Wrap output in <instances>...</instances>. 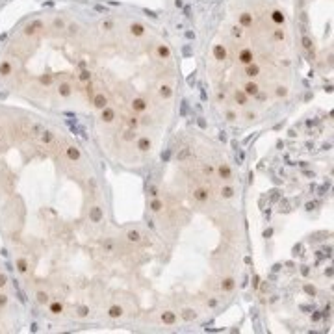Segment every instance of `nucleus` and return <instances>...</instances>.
Segmentation results:
<instances>
[{"label":"nucleus","mask_w":334,"mask_h":334,"mask_svg":"<svg viewBox=\"0 0 334 334\" xmlns=\"http://www.w3.org/2000/svg\"><path fill=\"white\" fill-rule=\"evenodd\" d=\"M193 197H195L197 201L202 202V201L208 199V193H206V190H195V191H193Z\"/></svg>","instance_id":"obj_1"},{"label":"nucleus","mask_w":334,"mask_h":334,"mask_svg":"<svg viewBox=\"0 0 334 334\" xmlns=\"http://www.w3.org/2000/svg\"><path fill=\"white\" fill-rule=\"evenodd\" d=\"M219 175H221V178H230V169H228V165L227 164H221L219 165Z\"/></svg>","instance_id":"obj_2"},{"label":"nucleus","mask_w":334,"mask_h":334,"mask_svg":"<svg viewBox=\"0 0 334 334\" xmlns=\"http://www.w3.org/2000/svg\"><path fill=\"white\" fill-rule=\"evenodd\" d=\"M106 104H108V102H106V97H104V95H97V97H95V106H97V108H102V110H104Z\"/></svg>","instance_id":"obj_3"},{"label":"nucleus","mask_w":334,"mask_h":334,"mask_svg":"<svg viewBox=\"0 0 334 334\" xmlns=\"http://www.w3.org/2000/svg\"><path fill=\"white\" fill-rule=\"evenodd\" d=\"M132 108H134L136 111H143L145 108H147V104H145V100H141V98H136V100H134V104H132Z\"/></svg>","instance_id":"obj_4"},{"label":"nucleus","mask_w":334,"mask_h":334,"mask_svg":"<svg viewBox=\"0 0 334 334\" xmlns=\"http://www.w3.org/2000/svg\"><path fill=\"white\" fill-rule=\"evenodd\" d=\"M138 147H139V150H149V149H150V141H149V138H141L139 143H138Z\"/></svg>","instance_id":"obj_5"},{"label":"nucleus","mask_w":334,"mask_h":334,"mask_svg":"<svg viewBox=\"0 0 334 334\" xmlns=\"http://www.w3.org/2000/svg\"><path fill=\"white\" fill-rule=\"evenodd\" d=\"M245 93L247 95H256V93H258V85L256 84H247L245 85Z\"/></svg>","instance_id":"obj_6"},{"label":"nucleus","mask_w":334,"mask_h":334,"mask_svg":"<svg viewBox=\"0 0 334 334\" xmlns=\"http://www.w3.org/2000/svg\"><path fill=\"white\" fill-rule=\"evenodd\" d=\"M113 111H111V110H108V108H104V110H102V119H104V121H113Z\"/></svg>","instance_id":"obj_7"},{"label":"nucleus","mask_w":334,"mask_h":334,"mask_svg":"<svg viewBox=\"0 0 334 334\" xmlns=\"http://www.w3.org/2000/svg\"><path fill=\"white\" fill-rule=\"evenodd\" d=\"M128 239H130V241H136V243H138L139 239H141V234L138 232V230H130V232H128Z\"/></svg>","instance_id":"obj_8"},{"label":"nucleus","mask_w":334,"mask_h":334,"mask_svg":"<svg viewBox=\"0 0 334 334\" xmlns=\"http://www.w3.org/2000/svg\"><path fill=\"white\" fill-rule=\"evenodd\" d=\"M121 314H123V308L121 306H111L110 308V315H111V318H119Z\"/></svg>","instance_id":"obj_9"},{"label":"nucleus","mask_w":334,"mask_h":334,"mask_svg":"<svg viewBox=\"0 0 334 334\" xmlns=\"http://www.w3.org/2000/svg\"><path fill=\"white\" fill-rule=\"evenodd\" d=\"M221 195L225 197V199H230V197L234 195V190H232V187H228V186H227V187H223V190H221Z\"/></svg>","instance_id":"obj_10"},{"label":"nucleus","mask_w":334,"mask_h":334,"mask_svg":"<svg viewBox=\"0 0 334 334\" xmlns=\"http://www.w3.org/2000/svg\"><path fill=\"white\" fill-rule=\"evenodd\" d=\"M234 288V280L232 278H225V280H223V290H227V292H228V290H232Z\"/></svg>","instance_id":"obj_11"},{"label":"nucleus","mask_w":334,"mask_h":334,"mask_svg":"<svg viewBox=\"0 0 334 334\" xmlns=\"http://www.w3.org/2000/svg\"><path fill=\"white\" fill-rule=\"evenodd\" d=\"M69 158H71V160H78V158H80V152L76 150L74 147H71V149H69Z\"/></svg>","instance_id":"obj_12"},{"label":"nucleus","mask_w":334,"mask_h":334,"mask_svg":"<svg viewBox=\"0 0 334 334\" xmlns=\"http://www.w3.org/2000/svg\"><path fill=\"white\" fill-rule=\"evenodd\" d=\"M100 216H102V213H100V208H93V212H91V219H93V221H98Z\"/></svg>","instance_id":"obj_13"},{"label":"nucleus","mask_w":334,"mask_h":334,"mask_svg":"<svg viewBox=\"0 0 334 334\" xmlns=\"http://www.w3.org/2000/svg\"><path fill=\"white\" fill-rule=\"evenodd\" d=\"M187 156H190V149H187V147H186V149H182L180 152H178V160H186Z\"/></svg>","instance_id":"obj_14"},{"label":"nucleus","mask_w":334,"mask_h":334,"mask_svg":"<svg viewBox=\"0 0 334 334\" xmlns=\"http://www.w3.org/2000/svg\"><path fill=\"white\" fill-rule=\"evenodd\" d=\"M132 32L136 33V36H141V33H143V26H141V24H134V26H132Z\"/></svg>","instance_id":"obj_15"},{"label":"nucleus","mask_w":334,"mask_h":334,"mask_svg":"<svg viewBox=\"0 0 334 334\" xmlns=\"http://www.w3.org/2000/svg\"><path fill=\"white\" fill-rule=\"evenodd\" d=\"M161 206H164V204H161L160 201H154V202L150 204V208H152L154 212H160V210H161Z\"/></svg>","instance_id":"obj_16"},{"label":"nucleus","mask_w":334,"mask_h":334,"mask_svg":"<svg viewBox=\"0 0 334 334\" xmlns=\"http://www.w3.org/2000/svg\"><path fill=\"white\" fill-rule=\"evenodd\" d=\"M161 97H171V87H161Z\"/></svg>","instance_id":"obj_17"},{"label":"nucleus","mask_w":334,"mask_h":334,"mask_svg":"<svg viewBox=\"0 0 334 334\" xmlns=\"http://www.w3.org/2000/svg\"><path fill=\"white\" fill-rule=\"evenodd\" d=\"M164 321L173 323V321H175V315H173V314H164Z\"/></svg>","instance_id":"obj_18"},{"label":"nucleus","mask_w":334,"mask_h":334,"mask_svg":"<svg viewBox=\"0 0 334 334\" xmlns=\"http://www.w3.org/2000/svg\"><path fill=\"white\" fill-rule=\"evenodd\" d=\"M104 249H106L108 253H113V243H111V241H106V243H104Z\"/></svg>","instance_id":"obj_19"},{"label":"nucleus","mask_w":334,"mask_h":334,"mask_svg":"<svg viewBox=\"0 0 334 334\" xmlns=\"http://www.w3.org/2000/svg\"><path fill=\"white\" fill-rule=\"evenodd\" d=\"M160 54H161V56H167V54H169V50H167L165 47H160Z\"/></svg>","instance_id":"obj_20"},{"label":"nucleus","mask_w":334,"mask_h":334,"mask_svg":"<svg viewBox=\"0 0 334 334\" xmlns=\"http://www.w3.org/2000/svg\"><path fill=\"white\" fill-rule=\"evenodd\" d=\"M256 73H258V67H251V69H249V74H251V76H254Z\"/></svg>","instance_id":"obj_21"},{"label":"nucleus","mask_w":334,"mask_h":334,"mask_svg":"<svg viewBox=\"0 0 334 334\" xmlns=\"http://www.w3.org/2000/svg\"><path fill=\"white\" fill-rule=\"evenodd\" d=\"M212 171H213V169H212L210 165H206V167H204V173H206V175H210V173H212Z\"/></svg>","instance_id":"obj_22"},{"label":"nucleus","mask_w":334,"mask_h":334,"mask_svg":"<svg viewBox=\"0 0 334 334\" xmlns=\"http://www.w3.org/2000/svg\"><path fill=\"white\" fill-rule=\"evenodd\" d=\"M4 284H6V277L0 275V286H4Z\"/></svg>","instance_id":"obj_23"},{"label":"nucleus","mask_w":334,"mask_h":334,"mask_svg":"<svg viewBox=\"0 0 334 334\" xmlns=\"http://www.w3.org/2000/svg\"><path fill=\"white\" fill-rule=\"evenodd\" d=\"M234 119H236V115L232 113V111H230V113H228V121H234Z\"/></svg>","instance_id":"obj_24"}]
</instances>
